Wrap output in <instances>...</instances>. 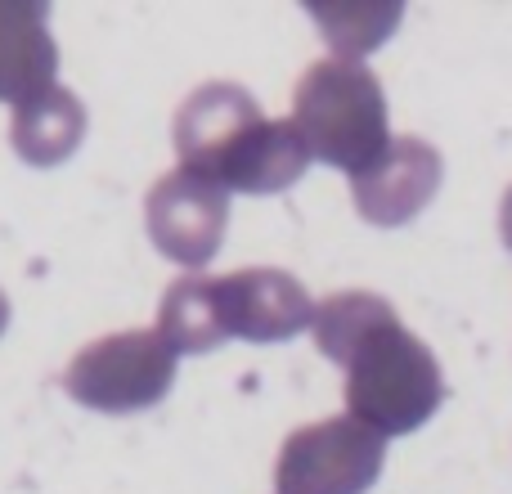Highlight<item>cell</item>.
Wrapping results in <instances>:
<instances>
[{"label":"cell","mask_w":512,"mask_h":494,"mask_svg":"<svg viewBox=\"0 0 512 494\" xmlns=\"http://www.w3.org/2000/svg\"><path fill=\"white\" fill-rule=\"evenodd\" d=\"M310 18L324 27V41L333 45V59L360 63L378 50L400 23V5H310Z\"/></svg>","instance_id":"obj_13"},{"label":"cell","mask_w":512,"mask_h":494,"mask_svg":"<svg viewBox=\"0 0 512 494\" xmlns=\"http://www.w3.org/2000/svg\"><path fill=\"white\" fill-rule=\"evenodd\" d=\"M315 346L346 369V409L378 436H409L441 409L445 378L436 355L405 333L373 292H337L310 319Z\"/></svg>","instance_id":"obj_1"},{"label":"cell","mask_w":512,"mask_h":494,"mask_svg":"<svg viewBox=\"0 0 512 494\" xmlns=\"http://www.w3.org/2000/svg\"><path fill=\"white\" fill-rule=\"evenodd\" d=\"M499 221H504V243H508V252H512V189L504 194V216H499Z\"/></svg>","instance_id":"obj_14"},{"label":"cell","mask_w":512,"mask_h":494,"mask_svg":"<svg viewBox=\"0 0 512 494\" xmlns=\"http://www.w3.org/2000/svg\"><path fill=\"white\" fill-rule=\"evenodd\" d=\"M81 135H86V108L63 86L36 95L32 104H18L14 126H9V140H14L18 158L32 162V167H59V162H68L77 153Z\"/></svg>","instance_id":"obj_11"},{"label":"cell","mask_w":512,"mask_h":494,"mask_svg":"<svg viewBox=\"0 0 512 494\" xmlns=\"http://www.w3.org/2000/svg\"><path fill=\"white\" fill-rule=\"evenodd\" d=\"M158 333L167 337V346L176 355H203L212 346H221L230 333H225V319H221L216 279L189 274V279L171 283L158 310Z\"/></svg>","instance_id":"obj_12"},{"label":"cell","mask_w":512,"mask_h":494,"mask_svg":"<svg viewBox=\"0 0 512 494\" xmlns=\"http://www.w3.org/2000/svg\"><path fill=\"white\" fill-rule=\"evenodd\" d=\"M261 104L234 81H207L194 95L180 104L176 126H171V140H176L180 167L194 171V176H207L221 167V158L234 149V144L248 135V126L261 122Z\"/></svg>","instance_id":"obj_8"},{"label":"cell","mask_w":512,"mask_h":494,"mask_svg":"<svg viewBox=\"0 0 512 494\" xmlns=\"http://www.w3.org/2000/svg\"><path fill=\"white\" fill-rule=\"evenodd\" d=\"M5 324H9V297L0 292V333H5Z\"/></svg>","instance_id":"obj_15"},{"label":"cell","mask_w":512,"mask_h":494,"mask_svg":"<svg viewBox=\"0 0 512 494\" xmlns=\"http://www.w3.org/2000/svg\"><path fill=\"white\" fill-rule=\"evenodd\" d=\"M176 382V351L158 328L113 333L81 346L63 369V387L77 405L99 414H140L153 409Z\"/></svg>","instance_id":"obj_3"},{"label":"cell","mask_w":512,"mask_h":494,"mask_svg":"<svg viewBox=\"0 0 512 494\" xmlns=\"http://www.w3.org/2000/svg\"><path fill=\"white\" fill-rule=\"evenodd\" d=\"M387 459V436L364 427L360 418H324V423L297 427L283 441L274 463V490L279 494H364L378 481Z\"/></svg>","instance_id":"obj_4"},{"label":"cell","mask_w":512,"mask_h":494,"mask_svg":"<svg viewBox=\"0 0 512 494\" xmlns=\"http://www.w3.org/2000/svg\"><path fill=\"white\" fill-rule=\"evenodd\" d=\"M59 45L50 36V9L32 0H0V104H32L54 90Z\"/></svg>","instance_id":"obj_10"},{"label":"cell","mask_w":512,"mask_h":494,"mask_svg":"<svg viewBox=\"0 0 512 494\" xmlns=\"http://www.w3.org/2000/svg\"><path fill=\"white\" fill-rule=\"evenodd\" d=\"M306 167L310 149L297 126L261 117L221 158V167L212 171V185H221L225 194H283L306 176Z\"/></svg>","instance_id":"obj_9"},{"label":"cell","mask_w":512,"mask_h":494,"mask_svg":"<svg viewBox=\"0 0 512 494\" xmlns=\"http://www.w3.org/2000/svg\"><path fill=\"white\" fill-rule=\"evenodd\" d=\"M225 333L243 342H288L315 319V301L288 270L252 265L216 279Z\"/></svg>","instance_id":"obj_6"},{"label":"cell","mask_w":512,"mask_h":494,"mask_svg":"<svg viewBox=\"0 0 512 494\" xmlns=\"http://www.w3.org/2000/svg\"><path fill=\"white\" fill-rule=\"evenodd\" d=\"M441 189V153L418 135L391 140V149L369 171L351 176L355 207L369 225H405Z\"/></svg>","instance_id":"obj_7"},{"label":"cell","mask_w":512,"mask_h":494,"mask_svg":"<svg viewBox=\"0 0 512 494\" xmlns=\"http://www.w3.org/2000/svg\"><path fill=\"white\" fill-rule=\"evenodd\" d=\"M144 221H149L153 247L167 261L198 270L221 252L225 225H230V194L221 185H212L207 176L176 167L149 189Z\"/></svg>","instance_id":"obj_5"},{"label":"cell","mask_w":512,"mask_h":494,"mask_svg":"<svg viewBox=\"0 0 512 494\" xmlns=\"http://www.w3.org/2000/svg\"><path fill=\"white\" fill-rule=\"evenodd\" d=\"M292 126L301 131L310 158L351 176L369 171L391 149L382 81L351 59H319L301 72L292 95Z\"/></svg>","instance_id":"obj_2"}]
</instances>
